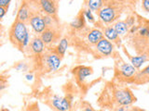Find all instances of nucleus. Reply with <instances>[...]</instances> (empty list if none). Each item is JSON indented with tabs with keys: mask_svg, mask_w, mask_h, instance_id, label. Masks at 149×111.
<instances>
[{
	"mask_svg": "<svg viewBox=\"0 0 149 111\" xmlns=\"http://www.w3.org/2000/svg\"><path fill=\"white\" fill-rule=\"evenodd\" d=\"M138 30H139V28L137 27V26H132V28H130V34H134V32H138Z\"/></svg>",
	"mask_w": 149,
	"mask_h": 111,
	"instance_id": "nucleus-32",
	"label": "nucleus"
},
{
	"mask_svg": "<svg viewBox=\"0 0 149 111\" xmlns=\"http://www.w3.org/2000/svg\"><path fill=\"white\" fill-rule=\"evenodd\" d=\"M7 10H8V8L0 7V18H4V16L6 15V13H7Z\"/></svg>",
	"mask_w": 149,
	"mask_h": 111,
	"instance_id": "nucleus-30",
	"label": "nucleus"
},
{
	"mask_svg": "<svg viewBox=\"0 0 149 111\" xmlns=\"http://www.w3.org/2000/svg\"><path fill=\"white\" fill-rule=\"evenodd\" d=\"M51 105L57 111H70L71 103L67 97H62L58 95H54L51 97Z\"/></svg>",
	"mask_w": 149,
	"mask_h": 111,
	"instance_id": "nucleus-5",
	"label": "nucleus"
},
{
	"mask_svg": "<svg viewBox=\"0 0 149 111\" xmlns=\"http://www.w3.org/2000/svg\"><path fill=\"white\" fill-rule=\"evenodd\" d=\"M114 28H115L116 32H118V34L119 36L125 35L130 31V27L128 26L127 22H126V21H122L116 22L115 24H114Z\"/></svg>",
	"mask_w": 149,
	"mask_h": 111,
	"instance_id": "nucleus-18",
	"label": "nucleus"
},
{
	"mask_svg": "<svg viewBox=\"0 0 149 111\" xmlns=\"http://www.w3.org/2000/svg\"><path fill=\"white\" fill-rule=\"evenodd\" d=\"M55 31L52 28H47V29L40 34V38L44 42L45 45H49L53 43L55 40Z\"/></svg>",
	"mask_w": 149,
	"mask_h": 111,
	"instance_id": "nucleus-14",
	"label": "nucleus"
},
{
	"mask_svg": "<svg viewBox=\"0 0 149 111\" xmlns=\"http://www.w3.org/2000/svg\"><path fill=\"white\" fill-rule=\"evenodd\" d=\"M43 18H44V21L46 23L47 27L50 28V26L52 25V23H53V18H52V16L45 15V16H43Z\"/></svg>",
	"mask_w": 149,
	"mask_h": 111,
	"instance_id": "nucleus-23",
	"label": "nucleus"
},
{
	"mask_svg": "<svg viewBox=\"0 0 149 111\" xmlns=\"http://www.w3.org/2000/svg\"><path fill=\"white\" fill-rule=\"evenodd\" d=\"M138 34L142 37H149V27H147V26L139 27Z\"/></svg>",
	"mask_w": 149,
	"mask_h": 111,
	"instance_id": "nucleus-21",
	"label": "nucleus"
},
{
	"mask_svg": "<svg viewBox=\"0 0 149 111\" xmlns=\"http://www.w3.org/2000/svg\"><path fill=\"white\" fill-rule=\"evenodd\" d=\"M119 73L121 77H123L124 79H130L136 76L137 69H135L132 64L123 63L119 67Z\"/></svg>",
	"mask_w": 149,
	"mask_h": 111,
	"instance_id": "nucleus-9",
	"label": "nucleus"
},
{
	"mask_svg": "<svg viewBox=\"0 0 149 111\" xmlns=\"http://www.w3.org/2000/svg\"><path fill=\"white\" fill-rule=\"evenodd\" d=\"M92 73H93V71L91 67L81 66L76 69V74H77V80L79 82H84L85 79L88 76H91Z\"/></svg>",
	"mask_w": 149,
	"mask_h": 111,
	"instance_id": "nucleus-13",
	"label": "nucleus"
},
{
	"mask_svg": "<svg viewBox=\"0 0 149 111\" xmlns=\"http://www.w3.org/2000/svg\"><path fill=\"white\" fill-rule=\"evenodd\" d=\"M96 49L102 56L109 57L114 52L115 45L111 41L107 40L106 38H104L96 45Z\"/></svg>",
	"mask_w": 149,
	"mask_h": 111,
	"instance_id": "nucleus-7",
	"label": "nucleus"
},
{
	"mask_svg": "<svg viewBox=\"0 0 149 111\" xmlns=\"http://www.w3.org/2000/svg\"><path fill=\"white\" fill-rule=\"evenodd\" d=\"M10 2H11L10 0H0V7L8 8V7L9 6Z\"/></svg>",
	"mask_w": 149,
	"mask_h": 111,
	"instance_id": "nucleus-27",
	"label": "nucleus"
},
{
	"mask_svg": "<svg viewBox=\"0 0 149 111\" xmlns=\"http://www.w3.org/2000/svg\"><path fill=\"white\" fill-rule=\"evenodd\" d=\"M138 75H143V76H146V77H149V64L143 69L141 72L138 73Z\"/></svg>",
	"mask_w": 149,
	"mask_h": 111,
	"instance_id": "nucleus-25",
	"label": "nucleus"
},
{
	"mask_svg": "<svg viewBox=\"0 0 149 111\" xmlns=\"http://www.w3.org/2000/svg\"><path fill=\"white\" fill-rule=\"evenodd\" d=\"M87 6L88 8V9L91 11H98L99 12L101 10V8L104 6V1H102V0H90V1L87 2Z\"/></svg>",
	"mask_w": 149,
	"mask_h": 111,
	"instance_id": "nucleus-19",
	"label": "nucleus"
},
{
	"mask_svg": "<svg viewBox=\"0 0 149 111\" xmlns=\"http://www.w3.org/2000/svg\"><path fill=\"white\" fill-rule=\"evenodd\" d=\"M16 69H18V71H25V69H27V66H26V64L25 63H23V62H21V63H19V65L16 67Z\"/></svg>",
	"mask_w": 149,
	"mask_h": 111,
	"instance_id": "nucleus-28",
	"label": "nucleus"
},
{
	"mask_svg": "<svg viewBox=\"0 0 149 111\" xmlns=\"http://www.w3.org/2000/svg\"><path fill=\"white\" fill-rule=\"evenodd\" d=\"M104 35L105 36V38L107 40H109L111 42H116L119 38V35L118 34V32H116L114 26L105 27L104 30Z\"/></svg>",
	"mask_w": 149,
	"mask_h": 111,
	"instance_id": "nucleus-15",
	"label": "nucleus"
},
{
	"mask_svg": "<svg viewBox=\"0 0 149 111\" xmlns=\"http://www.w3.org/2000/svg\"><path fill=\"white\" fill-rule=\"evenodd\" d=\"M83 111H95L94 109H93L92 108H91V106H87V108H84Z\"/></svg>",
	"mask_w": 149,
	"mask_h": 111,
	"instance_id": "nucleus-34",
	"label": "nucleus"
},
{
	"mask_svg": "<svg viewBox=\"0 0 149 111\" xmlns=\"http://www.w3.org/2000/svg\"><path fill=\"white\" fill-rule=\"evenodd\" d=\"M56 3L57 2L50 1V0H41V1H39V5L42 11L45 12L46 15L52 16V17L57 14L58 7Z\"/></svg>",
	"mask_w": 149,
	"mask_h": 111,
	"instance_id": "nucleus-8",
	"label": "nucleus"
},
{
	"mask_svg": "<svg viewBox=\"0 0 149 111\" xmlns=\"http://www.w3.org/2000/svg\"><path fill=\"white\" fill-rule=\"evenodd\" d=\"M134 21H135V18H129L128 20L126 21V22H127V24L130 28L134 26Z\"/></svg>",
	"mask_w": 149,
	"mask_h": 111,
	"instance_id": "nucleus-29",
	"label": "nucleus"
},
{
	"mask_svg": "<svg viewBox=\"0 0 149 111\" xmlns=\"http://www.w3.org/2000/svg\"><path fill=\"white\" fill-rule=\"evenodd\" d=\"M142 7L144 11L149 13V0H143V1H142Z\"/></svg>",
	"mask_w": 149,
	"mask_h": 111,
	"instance_id": "nucleus-26",
	"label": "nucleus"
},
{
	"mask_svg": "<svg viewBox=\"0 0 149 111\" xmlns=\"http://www.w3.org/2000/svg\"><path fill=\"white\" fill-rule=\"evenodd\" d=\"M31 18V12H30V8L28 7V5L23 3L21 8H19L18 14H17V21H22L26 23L27 21H30Z\"/></svg>",
	"mask_w": 149,
	"mask_h": 111,
	"instance_id": "nucleus-10",
	"label": "nucleus"
},
{
	"mask_svg": "<svg viewBox=\"0 0 149 111\" xmlns=\"http://www.w3.org/2000/svg\"><path fill=\"white\" fill-rule=\"evenodd\" d=\"M115 111H134L133 109H129L128 108H124V106H120V108H118Z\"/></svg>",
	"mask_w": 149,
	"mask_h": 111,
	"instance_id": "nucleus-31",
	"label": "nucleus"
},
{
	"mask_svg": "<svg viewBox=\"0 0 149 111\" xmlns=\"http://www.w3.org/2000/svg\"><path fill=\"white\" fill-rule=\"evenodd\" d=\"M84 25H85V21H84V15H79L77 16L74 20L70 23V26H71L72 28H74V29L76 30H78V29H81V28L84 27Z\"/></svg>",
	"mask_w": 149,
	"mask_h": 111,
	"instance_id": "nucleus-20",
	"label": "nucleus"
},
{
	"mask_svg": "<svg viewBox=\"0 0 149 111\" xmlns=\"http://www.w3.org/2000/svg\"><path fill=\"white\" fill-rule=\"evenodd\" d=\"M114 98L116 104L120 106H129L135 101V97L133 96L132 91L128 88H121L115 91Z\"/></svg>",
	"mask_w": 149,
	"mask_h": 111,
	"instance_id": "nucleus-2",
	"label": "nucleus"
},
{
	"mask_svg": "<svg viewBox=\"0 0 149 111\" xmlns=\"http://www.w3.org/2000/svg\"><path fill=\"white\" fill-rule=\"evenodd\" d=\"M27 32L28 31L25 23L16 20L9 32V38L14 45H18L19 47H22V42Z\"/></svg>",
	"mask_w": 149,
	"mask_h": 111,
	"instance_id": "nucleus-1",
	"label": "nucleus"
},
{
	"mask_svg": "<svg viewBox=\"0 0 149 111\" xmlns=\"http://www.w3.org/2000/svg\"><path fill=\"white\" fill-rule=\"evenodd\" d=\"M25 78H26L27 81H33V79H34V75H33L32 73H28V74H26Z\"/></svg>",
	"mask_w": 149,
	"mask_h": 111,
	"instance_id": "nucleus-33",
	"label": "nucleus"
},
{
	"mask_svg": "<svg viewBox=\"0 0 149 111\" xmlns=\"http://www.w3.org/2000/svg\"><path fill=\"white\" fill-rule=\"evenodd\" d=\"M148 60L147 55H140L136 56V57H132L130 58V63L135 69H140L143 65Z\"/></svg>",
	"mask_w": 149,
	"mask_h": 111,
	"instance_id": "nucleus-17",
	"label": "nucleus"
},
{
	"mask_svg": "<svg viewBox=\"0 0 149 111\" xmlns=\"http://www.w3.org/2000/svg\"><path fill=\"white\" fill-rule=\"evenodd\" d=\"M83 15H84V17H85L87 20L90 21V22H94V16H93V14H92V11L91 10H90V9H86L85 11H84V13H83Z\"/></svg>",
	"mask_w": 149,
	"mask_h": 111,
	"instance_id": "nucleus-22",
	"label": "nucleus"
},
{
	"mask_svg": "<svg viewBox=\"0 0 149 111\" xmlns=\"http://www.w3.org/2000/svg\"><path fill=\"white\" fill-rule=\"evenodd\" d=\"M29 44L31 43H30V34H29V32H28L24 37V40L22 42V47H27Z\"/></svg>",
	"mask_w": 149,
	"mask_h": 111,
	"instance_id": "nucleus-24",
	"label": "nucleus"
},
{
	"mask_svg": "<svg viewBox=\"0 0 149 111\" xmlns=\"http://www.w3.org/2000/svg\"><path fill=\"white\" fill-rule=\"evenodd\" d=\"M30 46H31L32 52L36 55L43 53L45 50V44L40 37H35V38L31 41Z\"/></svg>",
	"mask_w": 149,
	"mask_h": 111,
	"instance_id": "nucleus-12",
	"label": "nucleus"
},
{
	"mask_svg": "<svg viewBox=\"0 0 149 111\" xmlns=\"http://www.w3.org/2000/svg\"><path fill=\"white\" fill-rule=\"evenodd\" d=\"M44 63L46 64V66L49 69V71H58L61 66L62 59L56 52H50L45 56Z\"/></svg>",
	"mask_w": 149,
	"mask_h": 111,
	"instance_id": "nucleus-4",
	"label": "nucleus"
},
{
	"mask_svg": "<svg viewBox=\"0 0 149 111\" xmlns=\"http://www.w3.org/2000/svg\"><path fill=\"white\" fill-rule=\"evenodd\" d=\"M102 39H104V32H102L99 29L91 30L87 35V40L91 45H96Z\"/></svg>",
	"mask_w": 149,
	"mask_h": 111,
	"instance_id": "nucleus-11",
	"label": "nucleus"
},
{
	"mask_svg": "<svg viewBox=\"0 0 149 111\" xmlns=\"http://www.w3.org/2000/svg\"><path fill=\"white\" fill-rule=\"evenodd\" d=\"M68 46H69V42L67 38H62L60 40L58 45L56 46V49H55V52L57 53L61 58H63V56L65 55V52L67 51L68 49Z\"/></svg>",
	"mask_w": 149,
	"mask_h": 111,
	"instance_id": "nucleus-16",
	"label": "nucleus"
},
{
	"mask_svg": "<svg viewBox=\"0 0 149 111\" xmlns=\"http://www.w3.org/2000/svg\"><path fill=\"white\" fill-rule=\"evenodd\" d=\"M29 22H30V25L32 27V29L34 30V32H36V34H41L42 32L48 28L46 25L45 21H44V18L37 13L32 14Z\"/></svg>",
	"mask_w": 149,
	"mask_h": 111,
	"instance_id": "nucleus-6",
	"label": "nucleus"
},
{
	"mask_svg": "<svg viewBox=\"0 0 149 111\" xmlns=\"http://www.w3.org/2000/svg\"><path fill=\"white\" fill-rule=\"evenodd\" d=\"M98 16L104 23L109 24V23L115 21L116 18V9L111 5H104L101 8V10L98 12Z\"/></svg>",
	"mask_w": 149,
	"mask_h": 111,
	"instance_id": "nucleus-3",
	"label": "nucleus"
}]
</instances>
